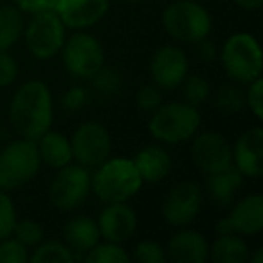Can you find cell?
<instances>
[{
	"instance_id": "22",
	"label": "cell",
	"mask_w": 263,
	"mask_h": 263,
	"mask_svg": "<svg viewBox=\"0 0 263 263\" xmlns=\"http://www.w3.org/2000/svg\"><path fill=\"white\" fill-rule=\"evenodd\" d=\"M243 179L245 177L234 166H229L227 170L208 175L205 186H208V193L211 200L220 208H229L234 202L238 191L243 186Z\"/></svg>"
},
{
	"instance_id": "34",
	"label": "cell",
	"mask_w": 263,
	"mask_h": 263,
	"mask_svg": "<svg viewBox=\"0 0 263 263\" xmlns=\"http://www.w3.org/2000/svg\"><path fill=\"white\" fill-rule=\"evenodd\" d=\"M136 103L141 112H155L162 105V88H159L155 83L143 85V87H139V90L136 94Z\"/></svg>"
},
{
	"instance_id": "33",
	"label": "cell",
	"mask_w": 263,
	"mask_h": 263,
	"mask_svg": "<svg viewBox=\"0 0 263 263\" xmlns=\"http://www.w3.org/2000/svg\"><path fill=\"white\" fill-rule=\"evenodd\" d=\"M132 258H136L139 263H162L166 261V251L159 241L141 240L134 249Z\"/></svg>"
},
{
	"instance_id": "5",
	"label": "cell",
	"mask_w": 263,
	"mask_h": 263,
	"mask_svg": "<svg viewBox=\"0 0 263 263\" xmlns=\"http://www.w3.org/2000/svg\"><path fill=\"white\" fill-rule=\"evenodd\" d=\"M164 31L180 44H197L213 29L209 11L195 0H175L162 13Z\"/></svg>"
},
{
	"instance_id": "26",
	"label": "cell",
	"mask_w": 263,
	"mask_h": 263,
	"mask_svg": "<svg viewBox=\"0 0 263 263\" xmlns=\"http://www.w3.org/2000/svg\"><path fill=\"white\" fill-rule=\"evenodd\" d=\"M215 106L226 116L240 114L245 108V90L240 83H226L220 85L215 96Z\"/></svg>"
},
{
	"instance_id": "20",
	"label": "cell",
	"mask_w": 263,
	"mask_h": 263,
	"mask_svg": "<svg viewBox=\"0 0 263 263\" xmlns=\"http://www.w3.org/2000/svg\"><path fill=\"white\" fill-rule=\"evenodd\" d=\"M101 240L98 222L90 216L78 215L63 226V243L76 254H87Z\"/></svg>"
},
{
	"instance_id": "23",
	"label": "cell",
	"mask_w": 263,
	"mask_h": 263,
	"mask_svg": "<svg viewBox=\"0 0 263 263\" xmlns=\"http://www.w3.org/2000/svg\"><path fill=\"white\" fill-rule=\"evenodd\" d=\"M249 254L251 251L240 234L223 233L218 234L216 240L209 245L208 259L215 263H245Z\"/></svg>"
},
{
	"instance_id": "37",
	"label": "cell",
	"mask_w": 263,
	"mask_h": 263,
	"mask_svg": "<svg viewBox=\"0 0 263 263\" xmlns=\"http://www.w3.org/2000/svg\"><path fill=\"white\" fill-rule=\"evenodd\" d=\"M13 6L22 15H40L45 11H54L56 0H13Z\"/></svg>"
},
{
	"instance_id": "41",
	"label": "cell",
	"mask_w": 263,
	"mask_h": 263,
	"mask_svg": "<svg viewBox=\"0 0 263 263\" xmlns=\"http://www.w3.org/2000/svg\"><path fill=\"white\" fill-rule=\"evenodd\" d=\"M247 261H251V263H263V247H258V249H256V252H254L252 256L249 254Z\"/></svg>"
},
{
	"instance_id": "39",
	"label": "cell",
	"mask_w": 263,
	"mask_h": 263,
	"mask_svg": "<svg viewBox=\"0 0 263 263\" xmlns=\"http://www.w3.org/2000/svg\"><path fill=\"white\" fill-rule=\"evenodd\" d=\"M197 56L200 58V62L204 63H213L218 56V51H216V45L213 44L209 38H202L197 44Z\"/></svg>"
},
{
	"instance_id": "18",
	"label": "cell",
	"mask_w": 263,
	"mask_h": 263,
	"mask_svg": "<svg viewBox=\"0 0 263 263\" xmlns=\"http://www.w3.org/2000/svg\"><path fill=\"white\" fill-rule=\"evenodd\" d=\"M166 259L173 263H204L209 256V241L193 229H180L164 247Z\"/></svg>"
},
{
	"instance_id": "30",
	"label": "cell",
	"mask_w": 263,
	"mask_h": 263,
	"mask_svg": "<svg viewBox=\"0 0 263 263\" xmlns=\"http://www.w3.org/2000/svg\"><path fill=\"white\" fill-rule=\"evenodd\" d=\"M11 236L16 238L27 249H34L44 240V227H42L40 222H36L33 218H18L15 227H13Z\"/></svg>"
},
{
	"instance_id": "9",
	"label": "cell",
	"mask_w": 263,
	"mask_h": 263,
	"mask_svg": "<svg viewBox=\"0 0 263 263\" xmlns=\"http://www.w3.org/2000/svg\"><path fill=\"white\" fill-rule=\"evenodd\" d=\"M90 195V170L70 162L56 172L49 186V200L60 211H74Z\"/></svg>"
},
{
	"instance_id": "7",
	"label": "cell",
	"mask_w": 263,
	"mask_h": 263,
	"mask_svg": "<svg viewBox=\"0 0 263 263\" xmlns=\"http://www.w3.org/2000/svg\"><path fill=\"white\" fill-rule=\"evenodd\" d=\"M60 52L67 72L76 80L90 81V78L105 65V49L101 42L85 31H76L67 36Z\"/></svg>"
},
{
	"instance_id": "42",
	"label": "cell",
	"mask_w": 263,
	"mask_h": 263,
	"mask_svg": "<svg viewBox=\"0 0 263 263\" xmlns=\"http://www.w3.org/2000/svg\"><path fill=\"white\" fill-rule=\"evenodd\" d=\"M124 2H130V4H137V2H141V0H124Z\"/></svg>"
},
{
	"instance_id": "8",
	"label": "cell",
	"mask_w": 263,
	"mask_h": 263,
	"mask_svg": "<svg viewBox=\"0 0 263 263\" xmlns=\"http://www.w3.org/2000/svg\"><path fill=\"white\" fill-rule=\"evenodd\" d=\"M26 47L36 60H51L60 54L67 38V27L54 11L33 15L24 26Z\"/></svg>"
},
{
	"instance_id": "28",
	"label": "cell",
	"mask_w": 263,
	"mask_h": 263,
	"mask_svg": "<svg viewBox=\"0 0 263 263\" xmlns=\"http://www.w3.org/2000/svg\"><path fill=\"white\" fill-rule=\"evenodd\" d=\"M90 83L96 88V92L101 94L103 98H112V96H117L123 90V76H121L119 70L108 65H103L90 78Z\"/></svg>"
},
{
	"instance_id": "2",
	"label": "cell",
	"mask_w": 263,
	"mask_h": 263,
	"mask_svg": "<svg viewBox=\"0 0 263 263\" xmlns=\"http://www.w3.org/2000/svg\"><path fill=\"white\" fill-rule=\"evenodd\" d=\"M143 187L134 161L128 157H108L94 168L90 175V191L103 204L128 202Z\"/></svg>"
},
{
	"instance_id": "1",
	"label": "cell",
	"mask_w": 263,
	"mask_h": 263,
	"mask_svg": "<svg viewBox=\"0 0 263 263\" xmlns=\"http://www.w3.org/2000/svg\"><path fill=\"white\" fill-rule=\"evenodd\" d=\"M54 101L51 88L40 80H29L15 90L9 103V123L24 139L36 141L52 126Z\"/></svg>"
},
{
	"instance_id": "16",
	"label": "cell",
	"mask_w": 263,
	"mask_h": 263,
	"mask_svg": "<svg viewBox=\"0 0 263 263\" xmlns=\"http://www.w3.org/2000/svg\"><path fill=\"white\" fill-rule=\"evenodd\" d=\"M96 222L103 240L124 243L137 231V213L128 202H112L101 209Z\"/></svg>"
},
{
	"instance_id": "17",
	"label": "cell",
	"mask_w": 263,
	"mask_h": 263,
	"mask_svg": "<svg viewBox=\"0 0 263 263\" xmlns=\"http://www.w3.org/2000/svg\"><path fill=\"white\" fill-rule=\"evenodd\" d=\"M233 166L249 179H259L263 173V128L245 130L233 146Z\"/></svg>"
},
{
	"instance_id": "15",
	"label": "cell",
	"mask_w": 263,
	"mask_h": 263,
	"mask_svg": "<svg viewBox=\"0 0 263 263\" xmlns=\"http://www.w3.org/2000/svg\"><path fill=\"white\" fill-rule=\"evenodd\" d=\"M110 9V0H56L54 13L67 29L87 31L99 24Z\"/></svg>"
},
{
	"instance_id": "19",
	"label": "cell",
	"mask_w": 263,
	"mask_h": 263,
	"mask_svg": "<svg viewBox=\"0 0 263 263\" xmlns=\"http://www.w3.org/2000/svg\"><path fill=\"white\" fill-rule=\"evenodd\" d=\"M143 184H157L164 180L172 172V155L161 144H148L141 148L132 159Z\"/></svg>"
},
{
	"instance_id": "38",
	"label": "cell",
	"mask_w": 263,
	"mask_h": 263,
	"mask_svg": "<svg viewBox=\"0 0 263 263\" xmlns=\"http://www.w3.org/2000/svg\"><path fill=\"white\" fill-rule=\"evenodd\" d=\"M88 101V92L85 87H80V85H74L69 90L63 94V106H65L69 112H78L81 110Z\"/></svg>"
},
{
	"instance_id": "31",
	"label": "cell",
	"mask_w": 263,
	"mask_h": 263,
	"mask_svg": "<svg viewBox=\"0 0 263 263\" xmlns=\"http://www.w3.org/2000/svg\"><path fill=\"white\" fill-rule=\"evenodd\" d=\"M16 220H18V213H16L15 202L8 191L0 190V240L11 236Z\"/></svg>"
},
{
	"instance_id": "35",
	"label": "cell",
	"mask_w": 263,
	"mask_h": 263,
	"mask_svg": "<svg viewBox=\"0 0 263 263\" xmlns=\"http://www.w3.org/2000/svg\"><path fill=\"white\" fill-rule=\"evenodd\" d=\"M245 106H249L252 116H254L258 121L263 117V81H261V78H256L254 81L247 83V88H245Z\"/></svg>"
},
{
	"instance_id": "10",
	"label": "cell",
	"mask_w": 263,
	"mask_h": 263,
	"mask_svg": "<svg viewBox=\"0 0 263 263\" xmlns=\"http://www.w3.org/2000/svg\"><path fill=\"white\" fill-rule=\"evenodd\" d=\"M70 139L72 161L87 170H94L103 161L110 157L112 152V137L105 124L98 121L81 123L74 130Z\"/></svg>"
},
{
	"instance_id": "11",
	"label": "cell",
	"mask_w": 263,
	"mask_h": 263,
	"mask_svg": "<svg viewBox=\"0 0 263 263\" xmlns=\"http://www.w3.org/2000/svg\"><path fill=\"white\" fill-rule=\"evenodd\" d=\"M195 168L204 175L222 172L233 166V146L218 132H200L191 137L190 148Z\"/></svg>"
},
{
	"instance_id": "3",
	"label": "cell",
	"mask_w": 263,
	"mask_h": 263,
	"mask_svg": "<svg viewBox=\"0 0 263 263\" xmlns=\"http://www.w3.org/2000/svg\"><path fill=\"white\" fill-rule=\"evenodd\" d=\"M202 117L198 106L186 101L162 103L148 121V130L162 144H180L191 141L200 130Z\"/></svg>"
},
{
	"instance_id": "21",
	"label": "cell",
	"mask_w": 263,
	"mask_h": 263,
	"mask_svg": "<svg viewBox=\"0 0 263 263\" xmlns=\"http://www.w3.org/2000/svg\"><path fill=\"white\" fill-rule=\"evenodd\" d=\"M36 148L42 164H47L49 168L60 170L63 166L74 162L70 139L67 136H63V134H60V132L51 130V128L36 139Z\"/></svg>"
},
{
	"instance_id": "6",
	"label": "cell",
	"mask_w": 263,
	"mask_h": 263,
	"mask_svg": "<svg viewBox=\"0 0 263 263\" xmlns=\"http://www.w3.org/2000/svg\"><path fill=\"white\" fill-rule=\"evenodd\" d=\"M36 141L18 137L0 152V190L15 191L29 184L40 172Z\"/></svg>"
},
{
	"instance_id": "14",
	"label": "cell",
	"mask_w": 263,
	"mask_h": 263,
	"mask_svg": "<svg viewBox=\"0 0 263 263\" xmlns=\"http://www.w3.org/2000/svg\"><path fill=\"white\" fill-rule=\"evenodd\" d=\"M233 205V204H231ZM263 229V197L252 193L238 200L229 209L226 218L216 223L218 234L234 233L240 236H256Z\"/></svg>"
},
{
	"instance_id": "27",
	"label": "cell",
	"mask_w": 263,
	"mask_h": 263,
	"mask_svg": "<svg viewBox=\"0 0 263 263\" xmlns=\"http://www.w3.org/2000/svg\"><path fill=\"white\" fill-rule=\"evenodd\" d=\"M88 263H128L132 259V254L123 247V243L116 241H98L87 254L83 256Z\"/></svg>"
},
{
	"instance_id": "12",
	"label": "cell",
	"mask_w": 263,
	"mask_h": 263,
	"mask_svg": "<svg viewBox=\"0 0 263 263\" xmlns=\"http://www.w3.org/2000/svg\"><path fill=\"white\" fill-rule=\"evenodd\" d=\"M204 202L202 187L193 180H182L170 190L164 204L162 216L173 227H186L198 216Z\"/></svg>"
},
{
	"instance_id": "4",
	"label": "cell",
	"mask_w": 263,
	"mask_h": 263,
	"mask_svg": "<svg viewBox=\"0 0 263 263\" xmlns=\"http://www.w3.org/2000/svg\"><path fill=\"white\" fill-rule=\"evenodd\" d=\"M222 67L231 81L247 85L261 78L263 58L259 44L249 33H234L223 42L220 52Z\"/></svg>"
},
{
	"instance_id": "32",
	"label": "cell",
	"mask_w": 263,
	"mask_h": 263,
	"mask_svg": "<svg viewBox=\"0 0 263 263\" xmlns=\"http://www.w3.org/2000/svg\"><path fill=\"white\" fill-rule=\"evenodd\" d=\"M29 249L16 238L8 236L0 240V263H26L29 261Z\"/></svg>"
},
{
	"instance_id": "40",
	"label": "cell",
	"mask_w": 263,
	"mask_h": 263,
	"mask_svg": "<svg viewBox=\"0 0 263 263\" xmlns=\"http://www.w3.org/2000/svg\"><path fill=\"white\" fill-rule=\"evenodd\" d=\"M233 2L243 11H258L263 4V0H233Z\"/></svg>"
},
{
	"instance_id": "25",
	"label": "cell",
	"mask_w": 263,
	"mask_h": 263,
	"mask_svg": "<svg viewBox=\"0 0 263 263\" xmlns=\"http://www.w3.org/2000/svg\"><path fill=\"white\" fill-rule=\"evenodd\" d=\"M74 259H76V254L63 241L58 240H42L29 254V261L34 263H70Z\"/></svg>"
},
{
	"instance_id": "24",
	"label": "cell",
	"mask_w": 263,
	"mask_h": 263,
	"mask_svg": "<svg viewBox=\"0 0 263 263\" xmlns=\"http://www.w3.org/2000/svg\"><path fill=\"white\" fill-rule=\"evenodd\" d=\"M24 15L13 4L0 6V51H9L24 34Z\"/></svg>"
},
{
	"instance_id": "36",
	"label": "cell",
	"mask_w": 263,
	"mask_h": 263,
	"mask_svg": "<svg viewBox=\"0 0 263 263\" xmlns=\"http://www.w3.org/2000/svg\"><path fill=\"white\" fill-rule=\"evenodd\" d=\"M18 78V63L9 51H0V88H8Z\"/></svg>"
},
{
	"instance_id": "29",
	"label": "cell",
	"mask_w": 263,
	"mask_h": 263,
	"mask_svg": "<svg viewBox=\"0 0 263 263\" xmlns=\"http://www.w3.org/2000/svg\"><path fill=\"white\" fill-rule=\"evenodd\" d=\"M180 85H182L184 101L193 106H200L202 103H205V99L209 98V92H211L209 81L202 78L200 74H187Z\"/></svg>"
},
{
	"instance_id": "13",
	"label": "cell",
	"mask_w": 263,
	"mask_h": 263,
	"mask_svg": "<svg viewBox=\"0 0 263 263\" xmlns=\"http://www.w3.org/2000/svg\"><path fill=\"white\" fill-rule=\"evenodd\" d=\"M190 74L187 54L177 45H164L154 52L150 60L152 83L162 90H173L180 87L184 78Z\"/></svg>"
}]
</instances>
